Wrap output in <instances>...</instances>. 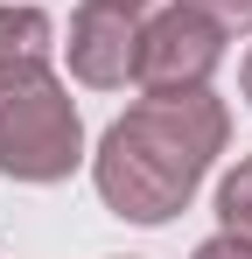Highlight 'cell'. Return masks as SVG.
Listing matches in <instances>:
<instances>
[{
	"label": "cell",
	"instance_id": "cell-1",
	"mask_svg": "<svg viewBox=\"0 0 252 259\" xmlns=\"http://www.w3.org/2000/svg\"><path fill=\"white\" fill-rule=\"evenodd\" d=\"M231 147V112L217 91H147L91 147V182L126 224H175L203 189L210 161Z\"/></svg>",
	"mask_w": 252,
	"mask_h": 259
},
{
	"label": "cell",
	"instance_id": "cell-2",
	"mask_svg": "<svg viewBox=\"0 0 252 259\" xmlns=\"http://www.w3.org/2000/svg\"><path fill=\"white\" fill-rule=\"evenodd\" d=\"M56 21L7 0L0 7V175L63 182L84 161V119L70 84L56 77Z\"/></svg>",
	"mask_w": 252,
	"mask_h": 259
},
{
	"label": "cell",
	"instance_id": "cell-3",
	"mask_svg": "<svg viewBox=\"0 0 252 259\" xmlns=\"http://www.w3.org/2000/svg\"><path fill=\"white\" fill-rule=\"evenodd\" d=\"M217 63H224V28L210 14L175 0L154 21H140V63H133L140 91H203Z\"/></svg>",
	"mask_w": 252,
	"mask_h": 259
},
{
	"label": "cell",
	"instance_id": "cell-4",
	"mask_svg": "<svg viewBox=\"0 0 252 259\" xmlns=\"http://www.w3.org/2000/svg\"><path fill=\"white\" fill-rule=\"evenodd\" d=\"M70 77L91 91H119L133 84V63H140V7H112V0H84L70 14Z\"/></svg>",
	"mask_w": 252,
	"mask_h": 259
},
{
	"label": "cell",
	"instance_id": "cell-5",
	"mask_svg": "<svg viewBox=\"0 0 252 259\" xmlns=\"http://www.w3.org/2000/svg\"><path fill=\"white\" fill-rule=\"evenodd\" d=\"M217 224L238 231V238H252V154L217 182Z\"/></svg>",
	"mask_w": 252,
	"mask_h": 259
},
{
	"label": "cell",
	"instance_id": "cell-6",
	"mask_svg": "<svg viewBox=\"0 0 252 259\" xmlns=\"http://www.w3.org/2000/svg\"><path fill=\"white\" fill-rule=\"evenodd\" d=\"M182 7H196V14H210L224 35H238V28H252V0H182Z\"/></svg>",
	"mask_w": 252,
	"mask_h": 259
},
{
	"label": "cell",
	"instance_id": "cell-7",
	"mask_svg": "<svg viewBox=\"0 0 252 259\" xmlns=\"http://www.w3.org/2000/svg\"><path fill=\"white\" fill-rule=\"evenodd\" d=\"M189 259H252V238H238V231H217V238H203Z\"/></svg>",
	"mask_w": 252,
	"mask_h": 259
},
{
	"label": "cell",
	"instance_id": "cell-8",
	"mask_svg": "<svg viewBox=\"0 0 252 259\" xmlns=\"http://www.w3.org/2000/svg\"><path fill=\"white\" fill-rule=\"evenodd\" d=\"M245 105H252V56H245Z\"/></svg>",
	"mask_w": 252,
	"mask_h": 259
},
{
	"label": "cell",
	"instance_id": "cell-9",
	"mask_svg": "<svg viewBox=\"0 0 252 259\" xmlns=\"http://www.w3.org/2000/svg\"><path fill=\"white\" fill-rule=\"evenodd\" d=\"M112 7H147V0H112Z\"/></svg>",
	"mask_w": 252,
	"mask_h": 259
}]
</instances>
